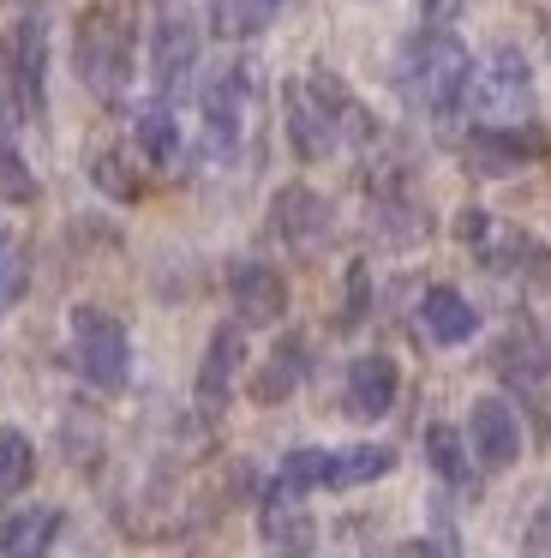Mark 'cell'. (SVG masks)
I'll return each instance as SVG.
<instances>
[{
	"mask_svg": "<svg viewBox=\"0 0 551 558\" xmlns=\"http://www.w3.org/2000/svg\"><path fill=\"white\" fill-rule=\"evenodd\" d=\"M282 114H287V145L299 150L306 162H323L342 138H371V121L330 73L294 78L282 90Z\"/></svg>",
	"mask_w": 551,
	"mask_h": 558,
	"instance_id": "cell-1",
	"label": "cell"
},
{
	"mask_svg": "<svg viewBox=\"0 0 551 558\" xmlns=\"http://www.w3.org/2000/svg\"><path fill=\"white\" fill-rule=\"evenodd\" d=\"M467 85H474V61H467L462 37H450V31H419L395 61V90L431 121H450L462 109Z\"/></svg>",
	"mask_w": 551,
	"mask_h": 558,
	"instance_id": "cell-2",
	"label": "cell"
},
{
	"mask_svg": "<svg viewBox=\"0 0 551 558\" xmlns=\"http://www.w3.org/2000/svg\"><path fill=\"white\" fill-rule=\"evenodd\" d=\"M72 61H78V78L96 90L102 102H114L132 78V31L120 19V7H90L78 19V37H72Z\"/></svg>",
	"mask_w": 551,
	"mask_h": 558,
	"instance_id": "cell-3",
	"label": "cell"
},
{
	"mask_svg": "<svg viewBox=\"0 0 551 558\" xmlns=\"http://www.w3.org/2000/svg\"><path fill=\"white\" fill-rule=\"evenodd\" d=\"M474 97L479 126H534V73H527V54L522 49H491L486 73L467 85Z\"/></svg>",
	"mask_w": 551,
	"mask_h": 558,
	"instance_id": "cell-4",
	"label": "cell"
},
{
	"mask_svg": "<svg viewBox=\"0 0 551 558\" xmlns=\"http://www.w3.org/2000/svg\"><path fill=\"white\" fill-rule=\"evenodd\" d=\"M72 361H78V373L96 390H120L132 373L126 325L114 313H102V306H72Z\"/></svg>",
	"mask_w": 551,
	"mask_h": 558,
	"instance_id": "cell-5",
	"label": "cell"
},
{
	"mask_svg": "<svg viewBox=\"0 0 551 558\" xmlns=\"http://www.w3.org/2000/svg\"><path fill=\"white\" fill-rule=\"evenodd\" d=\"M204 150L216 162L240 157L246 145V121H252V73L246 66H222V73L204 85Z\"/></svg>",
	"mask_w": 551,
	"mask_h": 558,
	"instance_id": "cell-6",
	"label": "cell"
},
{
	"mask_svg": "<svg viewBox=\"0 0 551 558\" xmlns=\"http://www.w3.org/2000/svg\"><path fill=\"white\" fill-rule=\"evenodd\" d=\"M192 66H198V19H192L186 0H162V7H156V31H150L156 90L174 97V90L192 78Z\"/></svg>",
	"mask_w": 551,
	"mask_h": 558,
	"instance_id": "cell-7",
	"label": "cell"
},
{
	"mask_svg": "<svg viewBox=\"0 0 551 558\" xmlns=\"http://www.w3.org/2000/svg\"><path fill=\"white\" fill-rule=\"evenodd\" d=\"M12 78H19L24 114L42 121L48 114V19H42V7H30L19 19V31H12Z\"/></svg>",
	"mask_w": 551,
	"mask_h": 558,
	"instance_id": "cell-8",
	"label": "cell"
},
{
	"mask_svg": "<svg viewBox=\"0 0 551 558\" xmlns=\"http://www.w3.org/2000/svg\"><path fill=\"white\" fill-rule=\"evenodd\" d=\"M228 301H234L240 325H276L287 313V282L264 258H234L228 265Z\"/></svg>",
	"mask_w": 551,
	"mask_h": 558,
	"instance_id": "cell-9",
	"label": "cell"
},
{
	"mask_svg": "<svg viewBox=\"0 0 551 558\" xmlns=\"http://www.w3.org/2000/svg\"><path fill=\"white\" fill-rule=\"evenodd\" d=\"M270 222L287 241V253H318V246L330 241V205H323V193H311V186H282L276 205H270Z\"/></svg>",
	"mask_w": 551,
	"mask_h": 558,
	"instance_id": "cell-10",
	"label": "cell"
},
{
	"mask_svg": "<svg viewBox=\"0 0 551 558\" xmlns=\"http://www.w3.org/2000/svg\"><path fill=\"white\" fill-rule=\"evenodd\" d=\"M467 438H474V457L486 469H510L522 457V421H515V409L503 397H479L467 409Z\"/></svg>",
	"mask_w": 551,
	"mask_h": 558,
	"instance_id": "cell-11",
	"label": "cell"
},
{
	"mask_svg": "<svg viewBox=\"0 0 551 558\" xmlns=\"http://www.w3.org/2000/svg\"><path fill=\"white\" fill-rule=\"evenodd\" d=\"M240 366H246V337L240 325H222L204 349V366H198V409L204 414H222L228 409V390H234Z\"/></svg>",
	"mask_w": 551,
	"mask_h": 558,
	"instance_id": "cell-12",
	"label": "cell"
},
{
	"mask_svg": "<svg viewBox=\"0 0 551 558\" xmlns=\"http://www.w3.org/2000/svg\"><path fill=\"white\" fill-rule=\"evenodd\" d=\"M419 330H426L438 349H462V342L479 337V313L462 289H443L438 282V289L419 294Z\"/></svg>",
	"mask_w": 551,
	"mask_h": 558,
	"instance_id": "cell-13",
	"label": "cell"
},
{
	"mask_svg": "<svg viewBox=\"0 0 551 558\" xmlns=\"http://www.w3.org/2000/svg\"><path fill=\"white\" fill-rule=\"evenodd\" d=\"M395 361L390 354H359L354 366H347V414L354 421H378V414H390L395 402Z\"/></svg>",
	"mask_w": 551,
	"mask_h": 558,
	"instance_id": "cell-14",
	"label": "cell"
},
{
	"mask_svg": "<svg viewBox=\"0 0 551 558\" xmlns=\"http://www.w3.org/2000/svg\"><path fill=\"white\" fill-rule=\"evenodd\" d=\"M534 150H539L534 126H479V133L467 138V162H474L479 174H515Z\"/></svg>",
	"mask_w": 551,
	"mask_h": 558,
	"instance_id": "cell-15",
	"label": "cell"
},
{
	"mask_svg": "<svg viewBox=\"0 0 551 558\" xmlns=\"http://www.w3.org/2000/svg\"><path fill=\"white\" fill-rule=\"evenodd\" d=\"M60 510L54 505H24L0 522V558H48L60 541Z\"/></svg>",
	"mask_w": 551,
	"mask_h": 558,
	"instance_id": "cell-16",
	"label": "cell"
},
{
	"mask_svg": "<svg viewBox=\"0 0 551 558\" xmlns=\"http://www.w3.org/2000/svg\"><path fill=\"white\" fill-rule=\"evenodd\" d=\"M264 541H270V558H306L311 553V517L282 486H270V498H264Z\"/></svg>",
	"mask_w": 551,
	"mask_h": 558,
	"instance_id": "cell-17",
	"label": "cell"
},
{
	"mask_svg": "<svg viewBox=\"0 0 551 558\" xmlns=\"http://www.w3.org/2000/svg\"><path fill=\"white\" fill-rule=\"evenodd\" d=\"M306 366H311L306 337H282L270 349V361L252 373V397H258V402H287L299 385H306Z\"/></svg>",
	"mask_w": 551,
	"mask_h": 558,
	"instance_id": "cell-18",
	"label": "cell"
},
{
	"mask_svg": "<svg viewBox=\"0 0 551 558\" xmlns=\"http://www.w3.org/2000/svg\"><path fill=\"white\" fill-rule=\"evenodd\" d=\"M390 469H395L390 445H347V450H330V474H323V486H366V481H383Z\"/></svg>",
	"mask_w": 551,
	"mask_h": 558,
	"instance_id": "cell-19",
	"label": "cell"
},
{
	"mask_svg": "<svg viewBox=\"0 0 551 558\" xmlns=\"http://www.w3.org/2000/svg\"><path fill=\"white\" fill-rule=\"evenodd\" d=\"M132 138H138V157L156 162V169H168V162L180 157V126H174V114H168V102H150V109H138V126H132Z\"/></svg>",
	"mask_w": 551,
	"mask_h": 558,
	"instance_id": "cell-20",
	"label": "cell"
},
{
	"mask_svg": "<svg viewBox=\"0 0 551 558\" xmlns=\"http://www.w3.org/2000/svg\"><path fill=\"white\" fill-rule=\"evenodd\" d=\"M270 13H276L270 0H210V31L222 43H246L270 25Z\"/></svg>",
	"mask_w": 551,
	"mask_h": 558,
	"instance_id": "cell-21",
	"label": "cell"
},
{
	"mask_svg": "<svg viewBox=\"0 0 551 558\" xmlns=\"http://www.w3.org/2000/svg\"><path fill=\"white\" fill-rule=\"evenodd\" d=\"M30 481H36V445L19 426H0V498L24 493Z\"/></svg>",
	"mask_w": 551,
	"mask_h": 558,
	"instance_id": "cell-22",
	"label": "cell"
},
{
	"mask_svg": "<svg viewBox=\"0 0 551 558\" xmlns=\"http://www.w3.org/2000/svg\"><path fill=\"white\" fill-rule=\"evenodd\" d=\"M323 474H330V450H287L276 486H282V493H294V498H306L311 486H323Z\"/></svg>",
	"mask_w": 551,
	"mask_h": 558,
	"instance_id": "cell-23",
	"label": "cell"
},
{
	"mask_svg": "<svg viewBox=\"0 0 551 558\" xmlns=\"http://www.w3.org/2000/svg\"><path fill=\"white\" fill-rule=\"evenodd\" d=\"M426 457H431V469H438L450 486H467V450H462V438H455L443 421L426 426Z\"/></svg>",
	"mask_w": 551,
	"mask_h": 558,
	"instance_id": "cell-24",
	"label": "cell"
},
{
	"mask_svg": "<svg viewBox=\"0 0 551 558\" xmlns=\"http://www.w3.org/2000/svg\"><path fill=\"white\" fill-rule=\"evenodd\" d=\"M90 181L102 186L108 198H138V181L126 174V157H120V150H90Z\"/></svg>",
	"mask_w": 551,
	"mask_h": 558,
	"instance_id": "cell-25",
	"label": "cell"
},
{
	"mask_svg": "<svg viewBox=\"0 0 551 558\" xmlns=\"http://www.w3.org/2000/svg\"><path fill=\"white\" fill-rule=\"evenodd\" d=\"M342 325H366V270H347V318Z\"/></svg>",
	"mask_w": 551,
	"mask_h": 558,
	"instance_id": "cell-26",
	"label": "cell"
},
{
	"mask_svg": "<svg viewBox=\"0 0 551 558\" xmlns=\"http://www.w3.org/2000/svg\"><path fill=\"white\" fill-rule=\"evenodd\" d=\"M19 289H24V270H19V258H12V253H0V313H7L12 301H19Z\"/></svg>",
	"mask_w": 551,
	"mask_h": 558,
	"instance_id": "cell-27",
	"label": "cell"
},
{
	"mask_svg": "<svg viewBox=\"0 0 551 558\" xmlns=\"http://www.w3.org/2000/svg\"><path fill=\"white\" fill-rule=\"evenodd\" d=\"M462 7H467V0H426V25L443 31V19H455Z\"/></svg>",
	"mask_w": 551,
	"mask_h": 558,
	"instance_id": "cell-28",
	"label": "cell"
},
{
	"mask_svg": "<svg viewBox=\"0 0 551 558\" xmlns=\"http://www.w3.org/2000/svg\"><path fill=\"white\" fill-rule=\"evenodd\" d=\"M395 558H455V553H443V546H431V541H407Z\"/></svg>",
	"mask_w": 551,
	"mask_h": 558,
	"instance_id": "cell-29",
	"label": "cell"
},
{
	"mask_svg": "<svg viewBox=\"0 0 551 558\" xmlns=\"http://www.w3.org/2000/svg\"><path fill=\"white\" fill-rule=\"evenodd\" d=\"M0 253H12V241H7V229H0Z\"/></svg>",
	"mask_w": 551,
	"mask_h": 558,
	"instance_id": "cell-30",
	"label": "cell"
},
{
	"mask_svg": "<svg viewBox=\"0 0 551 558\" xmlns=\"http://www.w3.org/2000/svg\"><path fill=\"white\" fill-rule=\"evenodd\" d=\"M270 7H282V0H270Z\"/></svg>",
	"mask_w": 551,
	"mask_h": 558,
	"instance_id": "cell-31",
	"label": "cell"
},
{
	"mask_svg": "<svg viewBox=\"0 0 551 558\" xmlns=\"http://www.w3.org/2000/svg\"><path fill=\"white\" fill-rule=\"evenodd\" d=\"M546 522H551V510H546Z\"/></svg>",
	"mask_w": 551,
	"mask_h": 558,
	"instance_id": "cell-32",
	"label": "cell"
}]
</instances>
